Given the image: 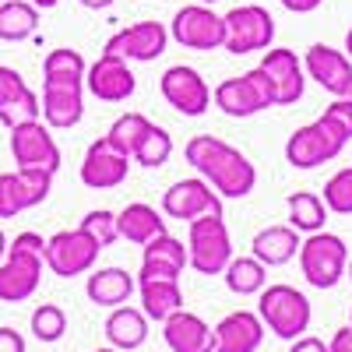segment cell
<instances>
[{"label": "cell", "mask_w": 352, "mask_h": 352, "mask_svg": "<svg viewBox=\"0 0 352 352\" xmlns=\"http://www.w3.org/2000/svg\"><path fill=\"white\" fill-rule=\"evenodd\" d=\"M328 352H352V324H349V328H338V331H335V338H331Z\"/></svg>", "instance_id": "cell-43"}, {"label": "cell", "mask_w": 352, "mask_h": 352, "mask_svg": "<svg viewBox=\"0 0 352 352\" xmlns=\"http://www.w3.org/2000/svg\"><path fill=\"white\" fill-rule=\"evenodd\" d=\"M39 28V8L28 0H0V39L4 43H25Z\"/></svg>", "instance_id": "cell-29"}, {"label": "cell", "mask_w": 352, "mask_h": 352, "mask_svg": "<svg viewBox=\"0 0 352 352\" xmlns=\"http://www.w3.org/2000/svg\"><path fill=\"white\" fill-rule=\"evenodd\" d=\"M257 317H261V324L268 328L272 335L292 342V338H300L307 335L310 328V300L303 296L300 289H292V285H264L257 292Z\"/></svg>", "instance_id": "cell-2"}, {"label": "cell", "mask_w": 352, "mask_h": 352, "mask_svg": "<svg viewBox=\"0 0 352 352\" xmlns=\"http://www.w3.org/2000/svg\"><path fill=\"white\" fill-rule=\"evenodd\" d=\"M212 331H215V352H257L264 342V324L250 310L226 314Z\"/></svg>", "instance_id": "cell-23"}, {"label": "cell", "mask_w": 352, "mask_h": 352, "mask_svg": "<svg viewBox=\"0 0 352 352\" xmlns=\"http://www.w3.org/2000/svg\"><path fill=\"white\" fill-rule=\"evenodd\" d=\"M43 282V254L8 243L0 261V303H25Z\"/></svg>", "instance_id": "cell-11"}, {"label": "cell", "mask_w": 352, "mask_h": 352, "mask_svg": "<svg viewBox=\"0 0 352 352\" xmlns=\"http://www.w3.org/2000/svg\"><path fill=\"white\" fill-rule=\"evenodd\" d=\"M96 261H99V243L88 236L81 226L78 229H64V232H56V236L46 240L43 264L56 278H74V275L92 272Z\"/></svg>", "instance_id": "cell-8"}, {"label": "cell", "mask_w": 352, "mask_h": 352, "mask_svg": "<svg viewBox=\"0 0 352 352\" xmlns=\"http://www.w3.org/2000/svg\"><path fill=\"white\" fill-rule=\"evenodd\" d=\"M226 21V43L222 50L229 53H254V50H268L275 39V18L264 11L261 4H243V8H232L229 14H222Z\"/></svg>", "instance_id": "cell-9"}, {"label": "cell", "mask_w": 352, "mask_h": 352, "mask_svg": "<svg viewBox=\"0 0 352 352\" xmlns=\"http://www.w3.org/2000/svg\"><path fill=\"white\" fill-rule=\"evenodd\" d=\"M345 148V138L328 124V120H314L307 127H296L285 141V162L292 169H317L331 159H338Z\"/></svg>", "instance_id": "cell-7"}, {"label": "cell", "mask_w": 352, "mask_h": 352, "mask_svg": "<svg viewBox=\"0 0 352 352\" xmlns=\"http://www.w3.org/2000/svg\"><path fill=\"white\" fill-rule=\"evenodd\" d=\"M4 254H8V236H4V229H0V261H4Z\"/></svg>", "instance_id": "cell-47"}, {"label": "cell", "mask_w": 352, "mask_h": 352, "mask_svg": "<svg viewBox=\"0 0 352 352\" xmlns=\"http://www.w3.org/2000/svg\"><path fill=\"white\" fill-rule=\"evenodd\" d=\"M39 113H43L39 96L32 92V88H25L18 99H11L4 109H0V124H4V127H18L25 120H39Z\"/></svg>", "instance_id": "cell-36"}, {"label": "cell", "mask_w": 352, "mask_h": 352, "mask_svg": "<svg viewBox=\"0 0 352 352\" xmlns=\"http://www.w3.org/2000/svg\"><path fill=\"white\" fill-rule=\"evenodd\" d=\"M212 99H215V106H219L226 116L247 120V116L275 106V88H272V78L264 74V67L257 64L254 71H247V74H240V78H226V81L215 88Z\"/></svg>", "instance_id": "cell-5"}, {"label": "cell", "mask_w": 352, "mask_h": 352, "mask_svg": "<svg viewBox=\"0 0 352 352\" xmlns=\"http://www.w3.org/2000/svg\"><path fill=\"white\" fill-rule=\"evenodd\" d=\"M342 99H349V102H352V81L345 85V92H342Z\"/></svg>", "instance_id": "cell-49"}, {"label": "cell", "mask_w": 352, "mask_h": 352, "mask_svg": "<svg viewBox=\"0 0 352 352\" xmlns=\"http://www.w3.org/2000/svg\"><path fill=\"white\" fill-rule=\"evenodd\" d=\"M345 56H352V28H349V36H345Z\"/></svg>", "instance_id": "cell-48"}, {"label": "cell", "mask_w": 352, "mask_h": 352, "mask_svg": "<svg viewBox=\"0 0 352 352\" xmlns=\"http://www.w3.org/2000/svg\"><path fill=\"white\" fill-rule=\"evenodd\" d=\"M11 155L18 169H46V173L60 169V144L43 120H25L11 127Z\"/></svg>", "instance_id": "cell-12"}, {"label": "cell", "mask_w": 352, "mask_h": 352, "mask_svg": "<svg viewBox=\"0 0 352 352\" xmlns=\"http://www.w3.org/2000/svg\"><path fill=\"white\" fill-rule=\"evenodd\" d=\"M289 352H328V345L320 338H314V335H300V338H292Z\"/></svg>", "instance_id": "cell-42"}, {"label": "cell", "mask_w": 352, "mask_h": 352, "mask_svg": "<svg viewBox=\"0 0 352 352\" xmlns=\"http://www.w3.org/2000/svg\"><path fill=\"white\" fill-rule=\"evenodd\" d=\"M166 46H169V28L162 21H134V25L120 28L116 36H109L102 53H116L124 60L148 64V60H159Z\"/></svg>", "instance_id": "cell-15"}, {"label": "cell", "mask_w": 352, "mask_h": 352, "mask_svg": "<svg viewBox=\"0 0 352 352\" xmlns=\"http://www.w3.org/2000/svg\"><path fill=\"white\" fill-rule=\"evenodd\" d=\"M250 250H254V257L264 264V268H282V264H289L292 257H296L300 232L292 226H268V229H261L254 236Z\"/></svg>", "instance_id": "cell-25"}, {"label": "cell", "mask_w": 352, "mask_h": 352, "mask_svg": "<svg viewBox=\"0 0 352 352\" xmlns=\"http://www.w3.org/2000/svg\"><path fill=\"white\" fill-rule=\"evenodd\" d=\"M324 208L335 215H352V169L335 173L324 184Z\"/></svg>", "instance_id": "cell-35"}, {"label": "cell", "mask_w": 352, "mask_h": 352, "mask_svg": "<svg viewBox=\"0 0 352 352\" xmlns=\"http://www.w3.org/2000/svg\"><path fill=\"white\" fill-rule=\"evenodd\" d=\"M320 120H328L342 138H345V144L352 141V102L349 99H342V96H335V102L324 109V116H320Z\"/></svg>", "instance_id": "cell-39"}, {"label": "cell", "mask_w": 352, "mask_h": 352, "mask_svg": "<svg viewBox=\"0 0 352 352\" xmlns=\"http://www.w3.org/2000/svg\"><path fill=\"white\" fill-rule=\"evenodd\" d=\"M187 162L201 173V180H208L215 187L219 197H232V201H240L247 197L254 187H257V169L254 162L240 152V148H232L229 141L215 138V134H197L187 141V148H184Z\"/></svg>", "instance_id": "cell-1"}, {"label": "cell", "mask_w": 352, "mask_h": 352, "mask_svg": "<svg viewBox=\"0 0 352 352\" xmlns=\"http://www.w3.org/2000/svg\"><path fill=\"white\" fill-rule=\"evenodd\" d=\"M169 155H173V138H169V131H162L159 124H152L148 131H144L141 144L134 148L131 162H138V166H144V169H159V166L169 162Z\"/></svg>", "instance_id": "cell-33"}, {"label": "cell", "mask_w": 352, "mask_h": 352, "mask_svg": "<svg viewBox=\"0 0 352 352\" xmlns=\"http://www.w3.org/2000/svg\"><path fill=\"white\" fill-rule=\"evenodd\" d=\"M25 78L14 71V67H4V64H0V109H4L11 99H18L21 92H25Z\"/></svg>", "instance_id": "cell-40"}, {"label": "cell", "mask_w": 352, "mask_h": 352, "mask_svg": "<svg viewBox=\"0 0 352 352\" xmlns=\"http://www.w3.org/2000/svg\"><path fill=\"white\" fill-rule=\"evenodd\" d=\"M162 338L169 352H215V331L184 307L162 320Z\"/></svg>", "instance_id": "cell-21"}, {"label": "cell", "mask_w": 352, "mask_h": 352, "mask_svg": "<svg viewBox=\"0 0 352 352\" xmlns=\"http://www.w3.org/2000/svg\"><path fill=\"white\" fill-rule=\"evenodd\" d=\"M138 292H141V314L148 320H159V324L184 307L180 278H141Z\"/></svg>", "instance_id": "cell-26"}, {"label": "cell", "mask_w": 352, "mask_h": 352, "mask_svg": "<svg viewBox=\"0 0 352 352\" xmlns=\"http://www.w3.org/2000/svg\"><path fill=\"white\" fill-rule=\"evenodd\" d=\"M88 64L78 50H50L43 60V74H81L85 78Z\"/></svg>", "instance_id": "cell-38"}, {"label": "cell", "mask_w": 352, "mask_h": 352, "mask_svg": "<svg viewBox=\"0 0 352 352\" xmlns=\"http://www.w3.org/2000/svg\"><path fill=\"white\" fill-rule=\"evenodd\" d=\"M169 39H176L184 50H222L226 43V21L208 4H190L173 14Z\"/></svg>", "instance_id": "cell-10"}, {"label": "cell", "mask_w": 352, "mask_h": 352, "mask_svg": "<svg viewBox=\"0 0 352 352\" xmlns=\"http://www.w3.org/2000/svg\"><path fill=\"white\" fill-rule=\"evenodd\" d=\"M78 4L88 11H106V8H113V0H78Z\"/></svg>", "instance_id": "cell-45"}, {"label": "cell", "mask_w": 352, "mask_h": 352, "mask_svg": "<svg viewBox=\"0 0 352 352\" xmlns=\"http://www.w3.org/2000/svg\"><path fill=\"white\" fill-rule=\"evenodd\" d=\"M187 264L197 275H222V268L232 257V240H229V226L222 219V212L201 215L194 222H187Z\"/></svg>", "instance_id": "cell-3"}, {"label": "cell", "mask_w": 352, "mask_h": 352, "mask_svg": "<svg viewBox=\"0 0 352 352\" xmlns=\"http://www.w3.org/2000/svg\"><path fill=\"white\" fill-rule=\"evenodd\" d=\"M96 352H120V349H113V345H109V349H96Z\"/></svg>", "instance_id": "cell-52"}, {"label": "cell", "mask_w": 352, "mask_h": 352, "mask_svg": "<svg viewBox=\"0 0 352 352\" xmlns=\"http://www.w3.org/2000/svg\"><path fill=\"white\" fill-rule=\"evenodd\" d=\"M159 92H162V99L180 116H204V113H208V106H212L208 81H204L194 67H184V64L169 67L159 78Z\"/></svg>", "instance_id": "cell-14"}, {"label": "cell", "mask_w": 352, "mask_h": 352, "mask_svg": "<svg viewBox=\"0 0 352 352\" xmlns=\"http://www.w3.org/2000/svg\"><path fill=\"white\" fill-rule=\"evenodd\" d=\"M134 289H138V278L124 268H99L88 275V300H92L96 307H124L131 296H134Z\"/></svg>", "instance_id": "cell-24"}, {"label": "cell", "mask_w": 352, "mask_h": 352, "mask_svg": "<svg viewBox=\"0 0 352 352\" xmlns=\"http://www.w3.org/2000/svg\"><path fill=\"white\" fill-rule=\"evenodd\" d=\"M324 0H282V8L285 11H292V14H310V11H317Z\"/></svg>", "instance_id": "cell-44"}, {"label": "cell", "mask_w": 352, "mask_h": 352, "mask_svg": "<svg viewBox=\"0 0 352 352\" xmlns=\"http://www.w3.org/2000/svg\"><path fill=\"white\" fill-rule=\"evenodd\" d=\"M67 331V314L56 303H39L32 310V335L39 342H60Z\"/></svg>", "instance_id": "cell-34"}, {"label": "cell", "mask_w": 352, "mask_h": 352, "mask_svg": "<svg viewBox=\"0 0 352 352\" xmlns=\"http://www.w3.org/2000/svg\"><path fill=\"white\" fill-rule=\"evenodd\" d=\"M144 254H141V278H180L184 268H187V247L169 236V232H159L148 243H141Z\"/></svg>", "instance_id": "cell-22"}, {"label": "cell", "mask_w": 352, "mask_h": 352, "mask_svg": "<svg viewBox=\"0 0 352 352\" xmlns=\"http://www.w3.org/2000/svg\"><path fill=\"white\" fill-rule=\"evenodd\" d=\"M345 275H349V278H352V257H349V261H345Z\"/></svg>", "instance_id": "cell-50"}, {"label": "cell", "mask_w": 352, "mask_h": 352, "mask_svg": "<svg viewBox=\"0 0 352 352\" xmlns=\"http://www.w3.org/2000/svg\"><path fill=\"white\" fill-rule=\"evenodd\" d=\"M222 278L229 292H236V296H257L264 282H268V268L257 257H229V264L222 268Z\"/></svg>", "instance_id": "cell-30"}, {"label": "cell", "mask_w": 352, "mask_h": 352, "mask_svg": "<svg viewBox=\"0 0 352 352\" xmlns=\"http://www.w3.org/2000/svg\"><path fill=\"white\" fill-rule=\"evenodd\" d=\"M43 120L50 131H71L85 116V78L81 74H43Z\"/></svg>", "instance_id": "cell-6"}, {"label": "cell", "mask_w": 352, "mask_h": 352, "mask_svg": "<svg viewBox=\"0 0 352 352\" xmlns=\"http://www.w3.org/2000/svg\"><path fill=\"white\" fill-rule=\"evenodd\" d=\"M212 212H222V197L212 190L208 180H180L162 194V215H169V219L194 222Z\"/></svg>", "instance_id": "cell-17"}, {"label": "cell", "mask_w": 352, "mask_h": 352, "mask_svg": "<svg viewBox=\"0 0 352 352\" xmlns=\"http://www.w3.org/2000/svg\"><path fill=\"white\" fill-rule=\"evenodd\" d=\"M285 204H289V226L296 229V232H317V229H324L328 208H324V201H320L317 194L296 190V194H289Z\"/></svg>", "instance_id": "cell-31"}, {"label": "cell", "mask_w": 352, "mask_h": 352, "mask_svg": "<svg viewBox=\"0 0 352 352\" xmlns=\"http://www.w3.org/2000/svg\"><path fill=\"white\" fill-rule=\"evenodd\" d=\"M131 173V159L120 155L116 148H109V141L99 138L88 144V152L81 159V184L92 190H113L127 180Z\"/></svg>", "instance_id": "cell-18"}, {"label": "cell", "mask_w": 352, "mask_h": 352, "mask_svg": "<svg viewBox=\"0 0 352 352\" xmlns=\"http://www.w3.org/2000/svg\"><path fill=\"white\" fill-rule=\"evenodd\" d=\"M296 254H300L303 278L314 289H335L345 278L349 247H345L342 236H335V232H324V229L310 232L307 240H300V250Z\"/></svg>", "instance_id": "cell-4"}, {"label": "cell", "mask_w": 352, "mask_h": 352, "mask_svg": "<svg viewBox=\"0 0 352 352\" xmlns=\"http://www.w3.org/2000/svg\"><path fill=\"white\" fill-rule=\"evenodd\" d=\"M81 229L92 236L96 243H99V250H106V247H113L116 240V215L113 212H106V208H96V212H88L85 219H81Z\"/></svg>", "instance_id": "cell-37"}, {"label": "cell", "mask_w": 352, "mask_h": 352, "mask_svg": "<svg viewBox=\"0 0 352 352\" xmlns=\"http://www.w3.org/2000/svg\"><path fill=\"white\" fill-rule=\"evenodd\" d=\"M85 88L102 102H127L134 96V88H138V78L127 67L124 56L99 53V60L85 71Z\"/></svg>", "instance_id": "cell-16"}, {"label": "cell", "mask_w": 352, "mask_h": 352, "mask_svg": "<svg viewBox=\"0 0 352 352\" xmlns=\"http://www.w3.org/2000/svg\"><path fill=\"white\" fill-rule=\"evenodd\" d=\"M194 4H208L212 8V4H219V0H194Z\"/></svg>", "instance_id": "cell-51"}, {"label": "cell", "mask_w": 352, "mask_h": 352, "mask_svg": "<svg viewBox=\"0 0 352 352\" xmlns=\"http://www.w3.org/2000/svg\"><path fill=\"white\" fill-rule=\"evenodd\" d=\"M0 352H25V338L14 328H0Z\"/></svg>", "instance_id": "cell-41"}, {"label": "cell", "mask_w": 352, "mask_h": 352, "mask_svg": "<svg viewBox=\"0 0 352 352\" xmlns=\"http://www.w3.org/2000/svg\"><path fill=\"white\" fill-rule=\"evenodd\" d=\"M303 71L307 78H314L324 92L331 96H342L345 92V85L352 81V64H349V56L342 50H331L324 43H314L303 56Z\"/></svg>", "instance_id": "cell-20"}, {"label": "cell", "mask_w": 352, "mask_h": 352, "mask_svg": "<svg viewBox=\"0 0 352 352\" xmlns=\"http://www.w3.org/2000/svg\"><path fill=\"white\" fill-rule=\"evenodd\" d=\"M106 338L113 349L120 352H131V349H141L144 338H148V317L134 307H113V314L106 317Z\"/></svg>", "instance_id": "cell-28"}, {"label": "cell", "mask_w": 352, "mask_h": 352, "mask_svg": "<svg viewBox=\"0 0 352 352\" xmlns=\"http://www.w3.org/2000/svg\"><path fill=\"white\" fill-rule=\"evenodd\" d=\"M148 127H152V120H148L144 113H124V116H116L113 127H109L102 138L109 141V148H116L120 155H127V159H131Z\"/></svg>", "instance_id": "cell-32"}, {"label": "cell", "mask_w": 352, "mask_h": 352, "mask_svg": "<svg viewBox=\"0 0 352 352\" xmlns=\"http://www.w3.org/2000/svg\"><path fill=\"white\" fill-rule=\"evenodd\" d=\"M264 74L272 78L275 88V106H296L303 99V88H307V71L303 60L292 50H264V60H261Z\"/></svg>", "instance_id": "cell-19"}, {"label": "cell", "mask_w": 352, "mask_h": 352, "mask_svg": "<svg viewBox=\"0 0 352 352\" xmlns=\"http://www.w3.org/2000/svg\"><path fill=\"white\" fill-rule=\"evenodd\" d=\"M53 173L46 169H14L0 173V219H14L50 197Z\"/></svg>", "instance_id": "cell-13"}, {"label": "cell", "mask_w": 352, "mask_h": 352, "mask_svg": "<svg viewBox=\"0 0 352 352\" xmlns=\"http://www.w3.org/2000/svg\"><path fill=\"white\" fill-rule=\"evenodd\" d=\"M159 232H166V219L144 201L127 204V208L116 215V236L127 240V243L141 247V243H148L152 236H159Z\"/></svg>", "instance_id": "cell-27"}, {"label": "cell", "mask_w": 352, "mask_h": 352, "mask_svg": "<svg viewBox=\"0 0 352 352\" xmlns=\"http://www.w3.org/2000/svg\"><path fill=\"white\" fill-rule=\"evenodd\" d=\"M28 4H36L39 11H50V8H56V4H60V0H28Z\"/></svg>", "instance_id": "cell-46"}]
</instances>
